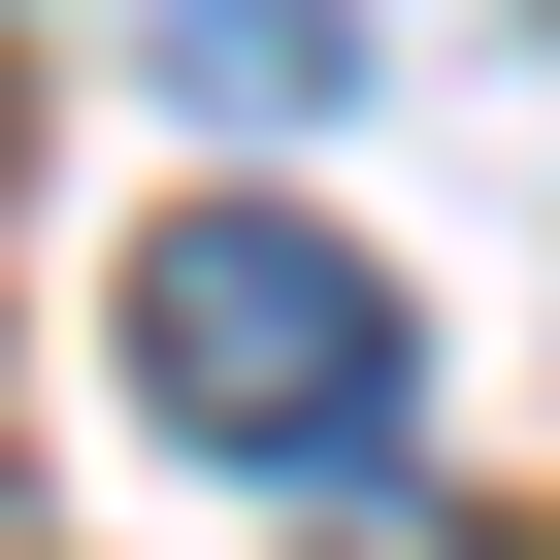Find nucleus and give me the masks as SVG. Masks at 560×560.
<instances>
[{
    "label": "nucleus",
    "mask_w": 560,
    "mask_h": 560,
    "mask_svg": "<svg viewBox=\"0 0 560 560\" xmlns=\"http://www.w3.org/2000/svg\"><path fill=\"white\" fill-rule=\"evenodd\" d=\"M132 396H165L198 462L363 494V462L429 429V330H396L363 231H298V198H165V231H132Z\"/></svg>",
    "instance_id": "f257e3e1"
}]
</instances>
